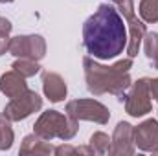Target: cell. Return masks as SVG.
<instances>
[{"mask_svg": "<svg viewBox=\"0 0 158 156\" xmlns=\"http://www.w3.org/2000/svg\"><path fill=\"white\" fill-rule=\"evenodd\" d=\"M127 28L118 7L110 4H99L94 15L83 24V44L90 57L109 61L123 53L127 48Z\"/></svg>", "mask_w": 158, "mask_h": 156, "instance_id": "1", "label": "cell"}, {"mask_svg": "<svg viewBox=\"0 0 158 156\" xmlns=\"http://www.w3.org/2000/svg\"><path fill=\"white\" fill-rule=\"evenodd\" d=\"M83 68H85V79L86 88L94 96L112 94L119 101H125V94L131 88L132 81L129 76V70L132 68V57L121 59L118 63L105 66L99 64L94 57H83Z\"/></svg>", "mask_w": 158, "mask_h": 156, "instance_id": "2", "label": "cell"}, {"mask_svg": "<svg viewBox=\"0 0 158 156\" xmlns=\"http://www.w3.org/2000/svg\"><path fill=\"white\" fill-rule=\"evenodd\" d=\"M79 130V121L68 114H61L57 110H46L35 121L33 132L42 140L52 142L53 138H59L63 142L72 140Z\"/></svg>", "mask_w": 158, "mask_h": 156, "instance_id": "3", "label": "cell"}, {"mask_svg": "<svg viewBox=\"0 0 158 156\" xmlns=\"http://www.w3.org/2000/svg\"><path fill=\"white\" fill-rule=\"evenodd\" d=\"M151 79L142 77L136 83L131 84L129 92L125 94V110L132 117H142L151 112L153 103H151Z\"/></svg>", "mask_w": 158, "mask_h": 156, "instance_id": "4", "label": "cell"}, {"mask_svg": "<svg viewBox=\"0 0 158 156\" xmlns=\"http://www.w3.org/2000/svg\"><path fill=\"white\" fill-rule=\"evenodd\" d=\"M116 7H118L119 15L127 20L129 24V40H127V53L129 57H136L138 55V50H140V44L145 37V24L142 20L136 18L134 15V2L132 0H116L114 2Z\"/></svg>", "mask_w": 158, "mask_h": 156, "instance_id": "5", "label": "cell"}, {"mask_svg": "<svg viewBox=\"0 0 158 156\" xmlns=\"http://www.w3.org/2000/svg\"><path fill=\"white\" fill-rule=\"evenodd\" d=\"M66 114L81 121H94L99 125L109 123L110 119V112L109 109L96 101V99H74L66 103Z\"/></svg>", "mask_w": 158, "mask_h": 156, "instance_id": "6", "label": "cell"}, {"mask_svg": "<svg viewBox=\"0 0 158 156\" xmlns=\"http://www.w3.org/2000/svg\"><path fill=\"white\" fill-rule=\"evenodd\" d=\"M40 109H42V97L35 90L28 88L24 94L9 99V103L4 109V114L11 121H22V119L30 117L33 112H37Z\"/></svg>", "mask_w": 158, "mask_h": 156, "instance_id": "7", "label": "cell"}, {"mask_svg": "<svg viewBox=\"0 0 158 156\" xmlns=\"http://www.w3.org/2000/svg\"><path fill=\"white\" fill-rule=\"evenodd\" d=\"M7 51L17 59L28 57L33 61H40L46 55V40L40 35H17L9 40Z\"/></svg>", "mask_w": 158, "mask_h": 156, "instance_id": "8", "label": "cell"}, {"mask_svg": "<svg viewBox=\"0 0 158 156\" xmlns=\"http://www.w3.org/2000/svg\"><path fill=\"white\" fill-rule=\"evenodd\" d=\"M112 149L110 154L114 156H131L134 154L136 145H134V127L127 121H119L112 134Z\"/></svg>", "mask_w": 158, "mask_h": 156, "instance_id": "9", "label": "cell"}, {"mask_svg": "<svg viewBox=\"0 0 158 156\" xmlns=\"http://www.w3.org/2000/svg\"><path fill=\"white\" fill-rule=\"evenodd\" d=\"M134 145L143 153H153L158 149V119H145L134 127Z\"/></svg>", "mask_w": 158, "mask_h": 156, "instance_id": "10", "label": "cell"}, {"mask_svg": "<svg viewBox=\"0 0 158 156\" xmlns=\"http://www.w3.org/2000/svg\"><path fill=\"white\" fill-rule=\"evenodd\" d=\"M42 92L52 103H59L66 97V83L55 72L42 74Z\"/></svg>", "mask_w": 158, "mask_h": 156, "instance_id": "11", "label": "cell"}, {"mask_svg": "<svg viewBox=\"0 0 158 156\" xmlns=\"http://www.w3.org/2000/svg\"><path fill=\"white\" fill-rule=\"evenodd\" d=\"M26 90H28V83H26L24 76H20L15 70H9V72L2 74V77H0V92L6 97L13 99V97H17L20 94H24Z\"/></svg>", "mask_w": 158, "mask_h": 156, "instance_id": "12", "label": "cell"}, {"mask_svg": "<svg viewBox=\"0 0 158 156\" xmlns=\"http://www.w3.org/2000/svg\"><path fill=\"white\" fill-rule=\"evenodd\" d=\"M20 154H52L55 153V147H52V143L48 140H42L40 136H37L35 132L33 134H28L22 143H20Z\"/></svg>", "mask_w": 158, "mask_h": 156, "instance_id": "13", "label": "cell"}, {"mask_svg": "<svg viewBox=\"0 0 158 156\" xmlns=\"http://www.w3.org/2000/svg\"><path fill=\"white\" fill-rule=\"evenodd\" d=\"M15 134L11 129V119L6 114H0V151H9L13 145Z\"/></svg>", "mask_w": 158, "mask_h": 156, "instance_id": "14", "label": "cell"}, {"mask_svg": "<svg viewBox=\"0 0 158 156\" xmlns=\"http://www.w3.org/2000/svg\"><path fill=\"white\" fill-rule=\"evenodd\" d=\"M11 68H13L15 72H19L20 76H24V77H31V76H35V74H39L40 72L39 61L28 59V57H20V59H17V61L13 63Z\"/></svg>", "mask_w": 158, "mask_h": 156, "instance_id": "15", "label": "cell"}, {"mask_svg": "<svg viewBox=\"0 0 158 156\" xmlns=\"http://www.w3.org/2000/svg\"><path fill=\"white\" fill-rule=\"evenodd\" d=\"M90 147L96 151V154H110L112 140L105 132H94L90 136Z\"/></svg>", "mask_w": 158, "mask_h": 156, "instance_id": "16", "label": "cell"}, {"mask_svg": "<svg viewBox=\"0 0 158 156\" xmlns=\"http://www.w3.org/2000/svg\"><path fill=\"white\" fill-rule=\"evenodd\" d=\"M143 50L151 64L158 70V33H145L143 37Z\"/></svg>", "mask_w": 158, "mask_h": 156, "instance_id": "17", "label": "cell"}, {"mask_svg": "<svg viewBox=\"0 0 158 156\" xmlns=\"http://www.w3.org/2000/svg\"><path fill=\"white\" fill-rule=\"evenodd\" d=\"M140 17L147 24L158 22V0H140Z\"/></svg>", "mask_w": 158, "mask_h": 156, "instance_id": "18", "label": "cell"}, {"mask_svg": "<svg viewBox=\"0 0 158 156\" xmlns=\"http://www.w3.org/2000/svg\"><path fill=\"white\" fill-rule=\"evenodd\" d=\"M9 31H6V30H0V55H4L7 50H9Z\"/></svg>", "mask_w": 158, "mask_h": 156, "instance_id": "19", "label": "cell"}, {"mask_svg": "<svg viewBox=\"0 0 158 156\" xmlns=\"http://www.w3.org/2000/svg\"><path fill=\"white\" fill-rule=\"evenodd\" d=\"M55 154L57 156L77 154V147H72V145H59V147H55Z\"/></svg>", "mask_w": 158, "mask_h": 156, "instance_id": "20", "label": "cell"}, {"mask_svg": "<svg viewBox=\"0 0 158 156\" xmlns=\"http://www.w3.org/2000/svg\"><path fill=\"white\" fill-rule=\"evenodd\" d=\"M149 86H151V97H155V99L158 101V77L156 79H151Z\"/></svg>", "mask_w": 158, "mask_h": 156, "instance_id": "21", "label": "cell"}, {"mask_svg": "<svg viewBox=\"0 0 158 156\" xmlns=\"http://www.w3.org/2000/svg\"><path fill=\"white\" fill-rule=\"evenodd\" d=\"M9 2H13V0H0V4H9Z\"/></svg>", "mask_w": 158, "mask_h": 156, "instance_id": "22", "label": "cell"}, {"mask_svg": "<svg viewBox=\"0 0 158 156\" xmlns=\"http://www.w3.org/2000/svg\"><path fill=\"white\" fill-rule=\"evenodd\" d=\"M109 2H116V0H109Z\"/></svg>", "mask_w": 158, "mask_h": 156, "instance_id": "23", "label": "cell"}]
</instances>
